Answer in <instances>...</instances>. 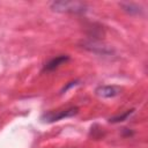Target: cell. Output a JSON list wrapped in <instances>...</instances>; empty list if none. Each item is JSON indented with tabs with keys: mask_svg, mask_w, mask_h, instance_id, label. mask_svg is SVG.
Returning a JSON list of instances; mask_svg holds the SVG:
<instances>
[{
	"mask_svg": "<svg viewBox=\"0 0 148 148\" xmlns=\"http://www.w3.org/2000/svg\"><path fill=\"white\" fill-rule=\"evenodd\" d=\"M51 8L58 13H71L81 14L86 12L87 5L80 1H54L51 3Z\"/></svg>",
	"mask_w": 148,
	"mask_h": 148,
	"instance_id": "1",
	"label": "cell"
},
{
	"mask_svg": "<svg viewBox=\"0 0 148 148\" xmlns=\"http://www.w3.org/2000/svg\"><path fill=\"white\" fill-rule=\"evenodd\" d=\"M79 109L76 106H72V108H68V109H65V110H58V111H50V112H46L42 116V119L46 123H53V121H58L60 119H64V118H69V117H73L77 113Z\"/></svg>",
	"mask_w": 148,
	"mask_h": 148,
	"instance_id": "2",
	"label": "cell"
},
{
	"mask_svg": "<svg viewBox=\"0 0 148 148\" xmlns=\"http://www.w3.org/2000/svg\"><path fill=\"white\" fill-rule=\"evenodd\" d=\"M95 94L102 98H113L121 94V89L117 86H99L96 88Z\"/></svg>",
	"mask_w": 148,
	"mask_h": 148,
	"instance_id": "3",
	"label": "cell"
},
{
	"mask_svg": "<svg viewBox=\"0 0 148 148\" xmlns=\"http://www.w3.org/2000/svg\"><path fill=\"white\" fill-rule=\"evenodd\" d=\"M68 60H69V57L66 56V54H61V56L54 57V58H52L51 60H49V61L44 65L43 72H51V71H54V69H57L59 66L66 64Z\"/></svg>",
	"mask_w": 148,
	"mask_h": 148,
	"instance_id": "4",
	"label": "cell"
},
{
	"mask_svg": "<svg viewBox=\"0 0 148 148\" xmlns=\"http://www.w3.org/2000/svg\"><path fill=\"white\" fill-rule=\"evenodd\" d=\"M134 112V110L133 109H131V110H127V111H125L123 114H118V116H114V117H112V118H110L109 119V121L110 123H121V121H125L132 113Z\"/></svg>",
	"mask_w": 148,
	"mask_h": 148,
	"instance_id": "5",
	"label": "cell"
},
{
	"mask_svg": "<svg viewBox=\"0 0 148 148\" xmlns=\"http://www.w3.org/2000/svg\"><path fill=\"white\" fill-rule=\"evenodd\" d=\"M121 7L124 8V10L125 12H127L128 14H140V12H141V9H140V7H138L136 5H134V3H128V2H126V3H121Z\"/></svg>",
	"mask_w": 148,
	"mask_h": 148,
	"instance_id": "6",
	"label": "cell"
}]
</instances>
